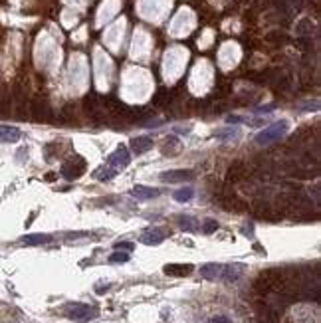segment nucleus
I'll use <instances>...</instances> for the list:
<instances>
[{
	"label": "nucleus",
	"mask_w": 321,
	"mask_h": 323,
	"mask_svg": "<svg viewBox=\"0 0 321 323\" xmlns=\"http://www.w3.org/2000/svg\"><path fill=\"white\" fill-rule=\"evenodd\" d=\"M66 315L77 323H85L90 319H95L97 317V309L87 305V304H68L66 305Z\"/></svg>",
	"instance_id": "f257e3e1"
},
{
	"label": "nucleus",
	"mask_w": 321,
	"mask_h": 323,
	"mask_svg": "<svg viewBox=\"0 0 321 323\" xmlns=\"http://www.w3.org/2000/svg\"><path fill=\"white\" fill-rule=\"evenodd\" d=\"M287 133V121H280V123H274L270 127H266L264 131H260L256 135V143L258 145H270L274 141H278L280 137H283Z\"/></svg>",
	"instance_id": "f03ea898"
},
{
	"label": "nucleus",
	"mask_w": 321,
	"mask_h": 323,
	"mask_svg": "<svg viewBox=\"0 0 321 323\" xmlns=\"http://www.w3.org/2000/svg\"><path fill=\"white\" fill-rule=\"evenodd\" d=\"M83 172H85V161L81 157H74L62 167V177L68 181H77Z\"/></svg>",
	"instance_id": "7ed1b4c3"
},
{
	"label": "nucleus",
	"mask_w": 321,
	"mask_h": 323,
	"mask_svg": "<svg viewBox=\"0 0 321 323\" xmlns=\"http://www.w3.org/2000/svg\"><path fill=\"white\" fill-rule=\"evenodd\" d=\"M32 117L36 121H44V123H50L54 119V113H52V107L48 105V101L44 99H34L32 101Z\"/></svg>",
	"instance_id": "20e7f679"
},
{
	"label": "nucleus",
	"mask_w": 321,
	"mask_h": 323,
	"mask_svg": "<svg viewBox=\"0 0 321 323\" xmlns=\"http://www.w3.org/2000/svg\"><path fill=\"white\" fill-rule=\"evenodd\" d=\"M129 161H131V157H129V151H127V147H117L115 149V153H111L109 155V159H107V165L109 167H113L115 171H119V169H123V167H127L129 165Z\"/></svg>",
	"instance_id": "39448f33"
},
{
	"label": "nucleus",
	"mask_w": 321,
	"mask_h": 323,
	"mask_svg": "<svg viewBox=\"0 0 321 323\" xmlns=\"http://www.w3.org/2000/svg\"><path fill=\"white\" fill-rule=\"evenodd\" d=\"M167 236H169V230H167V228H151V230H147V232H143L141 242L147 244V246H157V244H161Z\"/></svg>",
	"instance_id": "423d86ee"
},
{
	"label": "nucleus",
	"mask_w": 321,
	"mask_h": 323,
	"mask_svg": "<svg viewBox=\"0 0 321 323\" xmlns=\"http://www.w3.org/2000/svg\"><path fill=\"white\" fill-rule=\"evenodd\" d=\"M192 264H167L163 268V272L167 276H172V278H185V276H190L192 274Z\"/></svg>",
	"instance_id": "0eeeda50"
},
{
	"label": "nucleus",
	"mask_w": 321,
	"mask_h": 323,
	"mask_svg": "<svg viewBox=\"0 0 321 323\" xmlns=\"http://www.w3.org/2000/svg\"><path fill=\"white\" fill-rule=\"evenodd\" d=\"M194 177V172L190 171H165L161 172V181L163 183H185Z\"/></svg>",
	"instance_id": "6e6552de"
},
{
	"label": "nucleus",
	"mask_w": 321,
	"mask_h": 323,
	"mask_svg": "<svg viewBox=\"0 0 321 323\" xmlns=\"http://www.w3.org/2000/svg\"><path fill=\"white\" fill-rule=\"evenodd\" d=\"M200 276L207 280H222L224 278V264H204L200 268Z\"/></svg>",
	"instance_id": "1a4fd4ad"
},
{
	"label": "nucleus",
	"mask_w": 321,
	"mask_h": 323,
	"mask_svg": "<svg viewBox=\"0 0 321 323\" xmlns=\"http://www.w3.org/2000/svg\"><path fill=\"white\" fill-rule=\"evenodd\" d=\"M22 131L12 125H0V143H16L20 141Z\"/></svg>",
	"instance_id": "9d476101"
},
{
	"label": "nucleus",
	"mask_w": 321,
	"mask_h": 323,
	"mask_svg": "<svg viewBox=\"0 0 321 323\" xmlns=\"http://www.w3.org/2000/svg\"><path fill=\"white\" fill-rule=\"evenodd\" d=\"M248 174V171H246V165L242 163V161H236L234 165L230 167V171H228V183H238V181H242L244 177Z\"/></svg>",
	"instance_id": "9b49d317"
},
{
	"label": "nucleus",
	"mask_w": 321,
	"mask_h": 323,
	"mask_svg": "<svg viewBox=\"0 0 321 323\" xmlns=\"http://www.w3.org/2000/svg\"><path fill=\"white\" fill-rule=\"evenodd\" d=\"M131 194H133L135 198H139V200H149V198H157V196L161 194V190H159V189H151V187L137 185V187L131 190Z\"/></svg>",
	"instance_id": "f8f14e48"
},
{
	"label": "nucleus",
	"mask_w": 321,
	"mask_h": 323,
	"mask_svg": "<svg viewBox=\"0 0 321 323\" xmlns=\"http://www.w3.org/2000/svg\"><path fill=\"white\" fill-rule=\"evenodd\" d=\"M151 147H153V139H151V137H135V139L131 141V149H133V153H137V155L147 153Z\"/></svg>",
	"instance_id": "ddd939ff"
},
{
	"label": "nucleus",
	"mask_w": 321,
	"mask_h": 323,
	"mask_svg": "<svg viewBox=\"0 0 321 323\" xmlns=\"http://www.w3.org/2000/svg\"><path fill=\"white\" fill-rule=\"evenodd\" d=\"M20 242L26 246H40V244L52 242V236H48V234H28V236L20 238Z\"/></svg>",
	"instance_id": "4468645a"
},
{
	"label": "nucleus",
	"mask_w": 321,
	"mask_h": 323,
	"mask_svg": "<svg viewBox=\"0 0 321 323\" xmlns=\"http://www.w3.org/2000/svg\"><path fill=\"white\" fill-rule=\"evenodd\" d=\"M194 196V190L190 187H185V189H179L177 192H174V200H179V202H189L190 198Z\"/></svg>",
	"instance_id": "2eb2a0df"
},
{
	"label": "nucleus",
	"mask_w": 321,
	"mask_h": 323,
	"mask_svg": "<svg viewBox=\"0 0 321 323\" xmlns=\"http://www.w3.org/2000/svg\"><path fill=\"white\" fill-rule=\"evenodd\" d=\"M179 224H181V228L187 230V232H194V230L198 228V222H196L192 216H181V218H179Z\"/></svg>",
	"instance_id": "dca6fc26"
},
{
	"label": "nucleus",
	"mask_w": 321,
	"mask_h": 323,
	"mask_svg": "<svg viewBox=\"0 0 321 323\" xmlns=\"http://www.w3.org/2000/svg\"><path fill=\"white\" fill-rule=\"evenodd\" d=\"M153 103H155L157 107H167V105L170 103V94H169V92H159V94L155 95Z\"/></svg>",
	"instance_id": "f3484780"
},
{
	"label": "nucleus",
	"mask_w": 321,
	"mask_h": 323,
	"mask_svg": "<svg viewBox=\"0 0 321 323\" xmlns=\"http://www.w3.org/2000/svg\"><path fill=\"white\" fill-rule=\"evenodd\" d=\"M109 262H111V264H125V262H129V252L117 250L115 254L109 256Z\"/></svg>",
	"instance_id": "a211bd4d"
},
{
	"label": "nucleus",
	"mask_w": 321,
	"mask_h": 323,
	"mask_svg": "<svg viewBox=\"0 0 321 323\" xmlns=\"http://www.w3.org/2000/svg\"><path fill=\"white\" fill-rule=\"evenodd\" d=\"M115 172H117V171H109V167H101L97 172H95V177L99 179V181H111L113 177H115Z\"/></svg>",
	"instance_id": "6ab92c4d"
},
{
	"label": "nucleus",
	"mask_w": 321,
	"mask_h": 323,
	"mask_svg": "<svg viewBox=\"0 0 321 323\" xmlns=\"http://www.w3.org/2000/svg\"><path fill=\"white\" fill-rule=\"evenodd\" d=\"M216 228H218L216 220H204V224H202V232L204 234H212V232H216Z\"/></svg>",
	"instance_id": "aec40b11"
},
{
	"label": "nucleus",
	"mask_w": 321,
	"mask_h": 323,
	"mask_svg": "<svg viewBox=\"0 0 321 323\" xmlns=\"http://www.w3.org/2000/svg\"><path fill=\"white\" fill-rule=\"evenodd\" d=\"M236 133H238L236 129H220V131H216V133H214V137H216V139H228V137L236 135Z\"/></svg>",
	"instance_id": "412c9836"
},
{
	"label": "nucleus",
	"mask_w": 321,
	"mask_h": 323,
	"mask_svg": "<svg viewBox=\"0 0 321 323\" xmlns=\"http://www.w3.org/2000/svg\"><path fill=\"white\" fill-rule=\"evenodd\" d=\"M115 250H125V252H131L133 248H135V244H131V242H115V246H113Z\"/></svg>",
	"instance_id": "4be33fe9"
},
{
	"label": "nucleus",
	"mask_w": 321,
	"mask_h": 323,
	"mask_svg": "<svg viewBox=\"0 0 321 323\" xmlns=\"http://www.w3.org/2000/svg\"><path fill=\"white\" fill-rule=\"evenodd\" d=\"M210 323H232V321L228 317H224V315H218V317H212Z\"/></svg>",
	"instance_id": "5701e85b"
},
{
	"label": "nucleus",
	"mask_w": 321,
	"mask_h": 323,
	"mask_svg": "<svg viewBox=\"0 0 321 323\" xmlns=\"http://www.w3.org/2000/svg\"><path fill=\"white\" fill-rule=\"evenodd\" d=\"M228 121H230V123H242L244 119H242V117H238V115H230Z\"/></svg>",
	"instance_id": "b1692460"
}]
</instances>
